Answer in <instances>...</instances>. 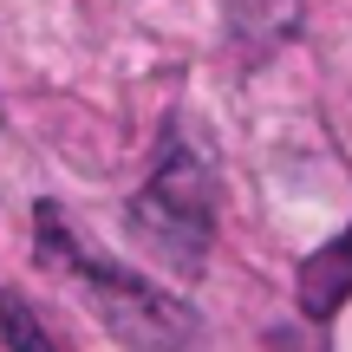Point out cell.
I'll use <instances>...</instances> for the list:
<instances>
[{
	"label": "cell",
	"instance_id": "cell-1",
	"mask_svg": "<svg viewBox=\"0 0 352 352\" xmlns=\"http://www.w3.org/2000/svg\"><path fill=\"white\" fill-rule=\"evenodd\" d=\"M33 222H39V254H46L52 267H65V274L85 287V307L131 352H189V346H196V314H189L176 294H157L151 280H138L131 267L91 254L85 241L59 222V209H39Z\"/></svg>",
	"mask_w": 352,
	"mask_h": 352
},
{
	"label": "cell",
	"instance_id": "cell-2",
	"mask_svg": "<svg viewBox=\"0 0 352 352\" xmlns=\"http://www.w3.org/2000/svg\"><path fill=\"white\" fill-rule=\"evenodd\" d=\"M131 228L170 267H183V274L202 267V248H209V170L196 164L189 144H176V138L164 144V164L151 170V183L131 202Z\"/></svg>",
	"mask_w": 352,
	"mask_h": 352
},
{
	"label": "cell",
	"instance_id": "cell-3",
	"mask_svg": "<svg viewBox=\"0 0 352 352\" xmlns=\"http://www.w3.org/2000/svg\"><path fill=\"white\" fill-rule=\"evenodd\" d=\"M346 294H352V222H346L340 241H327V248H320L314 261L300 267V307H307L314 320L340 314Z\"/></svg>",
	"mask_w": 352,
	"mask_h": 352
},
{
	"label": "cell",
	"instance_id": "cell-4",
	"mask_svg": "<svg viewBox=\"0 0 352 352\" xmlns=\"http://www.w3.org/2000/svg\"><path fill=\"white\" fill-rule=\"evenodd\" d=\"M0 333H7V346H13V352H59V346L46 340V327L26 314V300H20L13 287H0Z\"/></svg>",
	"mask_w": 352,
	"mask_h": 352
}]
</instances>
